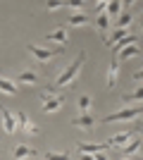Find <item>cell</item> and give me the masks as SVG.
Here are the masks:
<instances>
[{"mask_svg":"<svg viewBox=\"0 0 143 160\" xmlns=\"http://www.w3.org/2000/svg\"><path fill=\"white\" fill-rule=\"evenodd\" d=\"M131 139H134V132H122V134H117V136H112V139H107V146L110 148H115V146L122 148L124 143H129Z\"/></svg>","mask_w":143,"mask_h":160,"instance_id":"cell-13","label":"cell"},{"mask_svg":"<svg viewBox=\"0 0 143 160\" xmlns=\"http://www.w3.org/2000/svg\"><path fill=\"white\" fill-rule=\"evenodd\" d=\"M122 160H141V158H136V155H124Z\"/></svg>","mask_w":143,"mask_h":160,"instance_id":"cell-29","label":"cell"},{"mask_svg":"<svg viewBox=\"0 0 143 160\" xmlns=\"http://www.w3.org/2000/svg\"><path fill=\"white\" fill-rule=\"evenodd\" d=\"M26 50H29V55H34L36 58V62H50L55 58V55H60L62 50H64V46H57V48H41V46H36V43H29L26 46Z\"/></svg>","mask_w":143,"mask_h":160,"instance_id":"cell-3","label":"cell"},{"mask_svg":"<svg viewBox=\"0 0 143 160\" xmlns=\"http://www.w3.org/2000/svg\"><path fill=\"white\" fill-rule=\"evenodd\" d=\"M17 124H19V129L26 134V136H36V134H38V127L26 117V112H17Z\"/></svg>","mask_w":143,"mask_h":160,"instance_id":"cell-5","label":"cell"},{"mask_svg":"<svg viewBox=\"0 0 143 160\" xmlns=\"http://www.w3.org/2000/svg\"><path fill=\"white\" fill-rule=\"evenodd\" d=\"M119 10H122V0H110V5H107V10H105V12H107V17L112 19V17H117V14H119Z\"/></svg>","mask_w":143,"mask_h":160,"instance_id":"cell-20","label":"cell"},{"mask_svg":"<svg viewBox=\"0 0 143 160\" xmlns=\"http://www.w3.org/2000/svg\"><path fill=\"white\" fill-rule=\"evenodd\" d=\"M83 60H86V53H79L76 55V60L72 62V65H67L64 69H62V74L55 79V84H53V88H64V86H69V84H74L76 81V77H79V72H81V65H83Z\"/></svg>","mask_w":143,"mask_h":160,"instance_id":"cell-1","label":"cell"},{"mask_svg":"<svg viewBox=\"0 0 143 160\" xmlns=\"http://www.w3.org/2000/svg\"><path fill=\"white\" fill-rule=\"evenodd\" d=\"M45 41H53V43H60V46H67V41H69L67 27H60V29H55V31H50V33L45 36Z\"/></svg>","mask_w":143,"mask_h":160,"instance_id":"cell-9","label":"cell"},{"mask_svg":"<svg viewBox=\"0 0 143 160\" xmlns=\"http://www.w3.org/2000/svg\"><path fill=\"white\" fill-rule=\"evenodd\" d=\"M72 124H74V127H79V129H86V132H91V129L95 127V120L91 117L88 112H83V115H79L76 120H72Z\"/></svg>","mask_w":143,"mask_h":160,"instance_id":"cell-10","label":"cell"},{"mask_svg":"<svg viewBox=\"0 0 143 160\" xmlns=\"http://www.w3.org/2000/svg\"><path fill=\"white\" fill-rule=\"evenodd\" d=\"M0 117H2V127H5V132H7V134H14L17 129H19V124L14 122V115L10 112L5 105L0 108Z\"/></svg>","mask_w":143,"mask_h":160,"instance_id":"cell-6","label":"cell"},{"mask_svg":"<svg viewBox=\"0 0 143 160\" xmlns=\"http://www.w3.org/2000/svg\"><path fill=\"white\" fill-rule=\"evenodd\" d=\"M117 69H119L117 58H112V62H110V72H107V88H112L117 84Z\"/></svg>","mask_w":143,"mask_h":160,"instance_id":"cell-16","label":"cell"},{"mask_svg":"<svg viewBox=\"0 0 143 160\" xmlns=\"http://www.w3.org/2000/svg\"><path fill=\"white\" fill-rule=\"evenodd\" d=\"M131 12H124V14H119V19H117V27H122V29H129V24H131Z\"/></svg>","mask_w":143,"mask_h":160,"instance_id":"cell-23","label":"cell"},{"mask_svg":"<svg viewBox=\"0 0 143 160\" xmlns=\"http://www.w3.org/2000/svg\"><path fill=\"white\" fill-rule=\"evenodd\" d=\"M107 27H110V17H107V12H98V31L105 33V31H107Z\"/></svg>","mask_w":143,"mask_h":160,"instance_id":"cell-21","label":"cell"},{"mask_svg":"<svg viewBox=\"0 0 143 160\" xmlns=\"http://www.w3.org/2000/svg\"><path fill=\"white\" fill-rule=\"evenodd\" d=\"M122 5H126V7H131V5H134V0H122Z\"/></svg>","mask_w":143,"mask_h":160,"instance_id":"cell-31","label":"cell"},{"mask_svg":"<svg viewBox=\"0 0 143 160\" xmlns=\"http://www.w3.org/2000/svg\"><path fill=\"white\" fill-rule=\"evenodd\" d=\"M119 53H122V60H129V58H134V55H138V53H141V48H138L136 43H131V46L122 48Z\"/></svg>","mask_w":143,"mask_h":160,"instance_id":"cell-19","label":"cell"},{"mask_svg":"<svg viewBox=\"0 0 143 160\" xmlns=\"http://www.w3.org/2000/svg\"><path fill=\"white\" fill-rule=\"evenodd\" d=\"M129 29H122V27H115V29H112V33H110V38L107 41H105V43H107V46L110 48H112V46H117V43H119V41H122V38H126V36H129Z\"/></svg>","mask_w":143,"mask_h":160,"instance_id":"cell-12","label":"cell"},{"mask_svg":"<svg viewBox=\"0 0 143 160\" xmlns=\"http://www.w3.org/2000/svg\"><path fill=\"white\" fill-rule=\"evenodd\" d=\"M107 5H110V0H98L95 10H98V12H105V10H107Z\"/></svg>","mask_w":143,"mask_h":160,"instance_id":"cell-26","label":"cell"},{"mask_svg":"<svg viewBox=\"0 0 143 160\" xmlns=\"http://www.w3.org/2000/svg\"><path fill=\"white\" fill-rule=\"evenodd\" d=\"M91 22V17L88 14H83V12H76V14H72L67 19V27H81V24H88Z\"/></svg>","mask_w":143,"mask_h":160,"instance_id":"cell-14","label":"cell"},{"mask_svg":"<svg viewBox=\"0 0 143 160\" xmlns=\"http://www.w3.org/2000/svg\"><path fill=\"white\" fill-rule=\"evenodd\" d=\"M122 151H124V155H136L138 151H141V139L134 136L129 143H124V146H122Z\"/></svg>","mask_w":143,"mask_h":160,"instance_id":"cell-15","label":"cell"},{"mask_svg":"<svg viewBox=\"0 0 143 160\" xmlns=\"http://www.w3.org/2000/svg\"><path fill=\"white\" fill-rule=\"evenodd\" d=\"M26 158H36V148L26 146V143H19L12 151V160H26Z\"/></svg>","mask_w":143,"mask_h":160,"instance_id":"cell-7","label":"cell"},{"mask_svg":"<svg viewBox=\"0 0 143 160\" xmlns=\"http://www.w3.org/2000/svg\"><path fill=\"white\" fill-rule=\"evenodd\" d=\"M79 160H95V155L93 153H81V155H79Z\"/></svg>","mask_w":143,"mask_h":160,"instance_id":"cell-28","label":"cell"},{"mask_svg":"<svg viewBox=\"0 0 143 160\" xmlns=\"http://www.w3.org/2000/svg\"><path fill=\"white\" fill-rule=\"evenodd\" d=\"M95 160H107V158H105V153H95Z\"/></svg>","mask_w":143,"mask_h":160,"instance_id":"cell-30","label":"cell"},{"mask_svg":"<svg viewBox=\"0 0 143 160\" xmlns=\"http://www.w3.org/2000/svg\"><path fill=\"white\" fill-rule=\"evenodd\" d=\"M0 91H5V93L14 96V93H17V84H14V81H10V79H2V77H0Z\"/></svg>","mask_w":143,"mask_h":160,"instance_id":"cell-18","label":"cell"},{"mask_svg":"<svg viewBox=\"0 0 143 160\" xmlns=\"http://www.w3.org/2000/svg\"><path fill=\"white\" fill-rule=\"evenodd\" d=\"M136 127H138V132H143V120H141V122H138Z\"/></svg>","mask_w":143,"mask_h":160,"instance_id":"cell-32","label":"cell"},{"mask_svg":"<svg viewBox=\"0 0 143 160\" xmlns=\"http://www.w3.org/2000/svg\"><path fill=\"white\" fill-rule=\"evenodd\" d=\"M143 115V105H134V108H122V110H117V112L107 115L102 122H107V124H115V122H129V120H138Z\"/></svg>","mask_w":143,"mask_h":160,"instance_id":"cell-2","label":"cell"},{"mask_svg":"<svg viewBox=\"0 0 143 160\" xmlns=\"http://www.w3.org/2000/svg\"><path fill=\"white\" fill-rule=\"evenodd\" d=\"M136 100H143V86H138L136 91L122 96V103H136Z\"/></svg>","mask_w":143,"mask_h":160,"instance_id":"cell-17","label":"cell"},{"mask_svg":"<svg viewBox=\"0 0 143 160\" xmlns=\"http://www.w3.org/2000/svg\"><path fill=\"white\" fill-rule=\"evenodd\" d=\"M43 160H72V153H53V151H48L43 155Z\"/></svg>","mask_w":143,"mask_h":160,"instance_id":"cell-22","label":"cell"},{"mask_svg":"<svg viewBox=\"0 0 143 160\" xmlns=\"http://www.w3.org/2000/svg\"><path fill=\"white\" fill-rule=\"evenodd\" d=\"M134 81H143V67L138 69V72H134Z\"/></svg>","mask_w":143,"mask_h":160,"instance_id":"cell-27","label":"cell"},{"mask_svg":"<svg viewBox=\"0 0 143 160\" xmlns=\"http://www.w3.org/2000/svg\"><path fill=\"white\" fill-rule=\"evenodd\" d=\"M107 141H105V143H79V153H105V151H107Z\"/></svg>","mask_w":143,"mask_h":160,"instance_id":"cell-11","label":"cell"},{"mask_svg":"<svg viewBox=\"0 0 143 160\" xmlns=\"http://www.w3.org/2000/svg\"><path fill=\"white\" fill-rule=\"evenodd\" d=\"M48 10H57V7H67V0H45Z\"/></svg>","mask_w":143,"mask_h":160,"instance_id":"cell-25","label":"cell"},{"mask_svg":"<svg viewBox=\"0 0 143 160\" xmlns=\"http://www.w3.org/2000/svg\"><path fill=\"white\" fill-rule=\"evenodd\" d=\"M62 93H57L53 86L45 88L41 93V108H43V112H55V110H60L62 108Z\"/></svg>","mask_w":143,"mask_h":160,"instance_id":"cell-4","label":"cell"},{"mask_svg":"<svg viewBox=\"0 0 143 160\" xmlns=\"http://www.w3.org/2000/svg\"><path fill=\"white\" fill-rule=\"evenodd\" d=\"M38 81H41V74L34 72V69H26V72H19V74H17L14 84H29V86H34V84H38Z\"/></svg>","mask_w":143,"mask_h":160,"instance_id":"cell-8","label":"cell"},{"mask_svg":"<svg viewBox=\"0 0 143 160\" xmlns=\"http://www.w3.org/2000/svg\"><path fill=\"white\" fill-rule=\"evenodd\" d=\"M141 31H143V17H141Z\"/></svg>","mask_w":143,"mask_h":160,"instance_id":"cell-33","label":"cell"},{"mask_svg":"<svg viewBox=\"0 0 143 160\" xmlns=\"http://www.w3.org/2000/svg\"><path fill=\"white\" fill-rule=\"evenodd\" d=\"M91 103H93V98H91V96H86V93H83L81 98H79V108H81L83 112H86V110L91 108Z\"/></svg>","mask_w":143,"mask_h":160,"instance_id":"cell-24","label":"cell"},{"mask_svg":"<svg viewBox=\"0 0 143 160\" xmlns=\"http://www.w3.org/2000/svg\"><path fill=\"white\" fill-rule=\"evenodd\" d=\"M0 108H2V103H0Z\"/></svg>","mask_w":143,"mask_h":160,"instance_id":"cell-34","label":"cell"}]
</instances>
